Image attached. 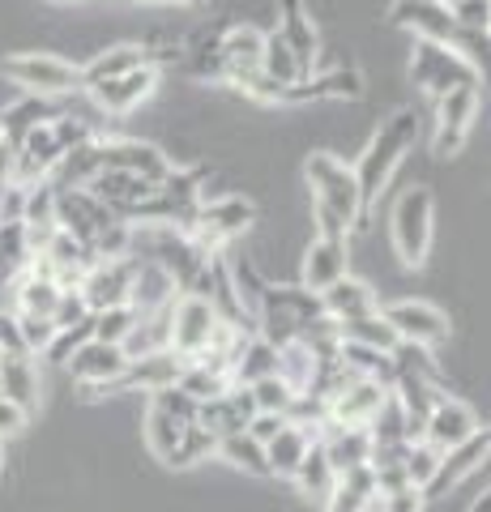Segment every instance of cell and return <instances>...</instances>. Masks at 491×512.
I'll use <instances>...</instances> for the list:
<instances>
[{"label": "cell", "instance_id": "obj_2", "mask_svg": "<svg viewBox=\"0 0 491 512\" xmlns=\"http://www.w3.org/2000/svg\"><path fill=\"white\" fill-rule=\"evenodd\" d=\"M316 316H325L321 295L304 291V286H274L269 282L265 295H261V308H257V316H252V333L278 350V346L295 342Z\"/></svg>", "mask_w": 491, "mask_h": 512}, {"label": "cell", "instance_id": "obj_37", "mask_svg": "<svg viewBox=\"0 0 491 512\" xmlns=\"http://www.w3.org/2000/svg\"><path fill=\"white\" fill-rule=\"evenodd\" d=\"M188 427H193V423H180L176 414H167L163 406H154V402L146 406V444H150V453L158 461H171V453L180 448Z\"/></svg>", "mask_w": 491, "mask_h": 512}, {"label": "cell", "instance_id": "obj_17", "mask_svg": "<svg viewBox=\"0 0 491 512\" xmlns=\"http://www.w3.org/2000/svg\"><path fill=\"white\" fill-rule=\"evenodd\" d=\"M487 448H491V436H487V427L483 431H474L470 440H462L457 448H449V453H440V466L432 474V483L423 487V500H440V495H449L457 483H462L466 474H474L487 461Z\"/></svg>", "mask_w": 491, "mask_h": 512}, {"label": "cell", "instance_id": "obj_34", "mask_svg": "<svg viewBox=\"0 0 491 512\" xmlns=\"http://www.w3.org/2000/svg\"><path fill=\"white\" fill-rule=\"evenodd\" d=\"M376 504V478H372V466H359L351 474L338 478L334 495L325 500L321 512H368Z\"/></svg>", "mask_w": 491, "mask_h": 512}, {"label": "cell", "instance_id": "obj_11", "mask_svg": "<svg viewBox=\"0 0 491 512\" xmlns=\"http://www.w3.org/2000/svg\"><path fill=\"white\" fill-rule=\"evenodd\" d=\"M385 316V325L398 333V342H415V346H440L449 342V312H440L436 303L427 299H402V303H389V308H380Z\"/></svg>", "mask_w": 491, "mask_h": 512}, {"label": "cell", "instance_id": "obj_58", "mask_svg": "<svg viewBox=\"0 0 491 512\" xmlns=\"http://www.w3.org/2000/svg\"><path fill=\"white\" fill-rule=\"evenodd\" d=\"M0 474H5V440H0Z\"/></svg>", "mask_w": 491, "mask_h": 512}, {"label": "cell", "instance_id": "obj_60", "mask_svg": "<svg viewBox=\"0 0 491 512\" xmlns=\"http://www.w3.org/2000/svg\"><path fill=\"white\" fill-rule=\"evenodd\" d=\"M56 5H82V0H56Z\"/></svg>", "mask_w": 491, "mask_h": 512}, {"label": "cell", "instance_id": "obj_30", "mask_svg": "<svg viewBox=\"0 0 491 512\" xmlns=\"http://www.w3.org/2000/svg\"><path fill=\"white\" fill-rule=\"evenodd\" d=\"M99 171H103V158H99V137H94V141H86V146L60 154V163L52 167V175H47V184H52L56 192L60 188H90V180Z\"/></svg>", "mask_w": 491, "mask_h": 512}, {"label": "cell", "instance_id": "obj_27", "mask_svg": "<svg viewBox=\"0 0 491 512\" xmlns=\"http://www.w3.org/2000/svg\"><path fill=\"white\" fill-rule=\"evenodd\" d=\"M278 39L291 47L295 60L304 64V69H312L316 64V47H321V39H316V22H312V13L304 9V0H282L278 5Z\"/></svg>", "mask_w": 491, "mask_h": 512}, {"label": "cell", "instance_id": "obj_18", "mask_svg": "<svg viewBox=\"0 0 491 512\" xmlns=\"http://www.w3.org/2000/svg\"><path fill=\"white\" fill-rule=\"evenodd\" d=\"M252 414H257V406H252V393L240 389V384H231V389L223 397H214V402H201L197 406V427H205L214 440H227V436H244Z\"/></svg>", "mask_w": 491, "mask_h": 512}, {"label": "cell", "instance_id": "obj_59", "mask_svg": "<svg viewBox=\"0 0 491 512\" xmlns=\"http://www.w3.org/2000/svg\"><path fill=\"white\" fill-rule=\"evenodd\" d=\"M440 5H445V9H453V5H462V0H440Z\"/></svg>", "mask_w": 491, "mask_h": 512}, {"label": "cell", "instance_id": "obj_24", "mask_svg": "<svg viewBox=\"0 0 491 512\" xmlns=\"http://www.w3.org/2000/svg\"><path fill=\"white\" fill-rule=\"evenodd\" d=\"M389 397V389H380V384L372 380H351L342 393L329 397V423H338V427H368L372 423V414L380 410V402Z\"/></svg>", "mask_w": 491, "mask_h": 512}, {"label": "cell", "instance_id": "obj_7", "mask_svg": "<svg viewBox=\"0 0 491 512\" xmlns=\"http://www.w3.org/2000/svg\"><path fill=\"white\" fill-rule=\"evenodd\" d=\"M410 82H415L427 99H445L449 90L479 86V69L466 64L462 56L445 43L415 39V56H410Z\"/></svg>", "mask_w": 491, "mask_h": 512}, {"label": "cell", "instance_id": "obj_8", "mask_svg": "<svg viewBox=\"0 0 491 512\" xmlns=\"http://www.w3.org/2000/svg\"><path fill=\"white\" fill-rule=\"evenodd\" d=\"M137 274V256H103L94 261L82 282H77V295L94 312H107V308H129V286Z\"/></svg>", "mask_w": 491, "mask_h": 512}, {"label": "cell", "instance_id": "obj_45", "mask_svg": "<svg viewBox=\"0 0 491 512\" xmlns=\"http://www.w3.org/2000/svg\"><path fill=\"white\" fill-rule=\"evenodd\" d=\"M248 393H252V406H257V414H282V419H287V410L295 402V393L278 376H265L257 384H248Z\"/></svg>", "mask_w": 491, "mask_h": 512}, {"label": "cell", "instance_id": "obj_52", "mask_svg": "<svg viewBox=\"0 0 491 512\" xmlns=\"http://www.w3.org/2000/svg\"><path fill=\"white\" fill-rule=\"evenodd\" d=\"M312 222H316V239H351V227L325 205H312Z\"/></svg>", "mask_w": 491, "mask_h": 512}, {"label": "cell", "instance_id": "obj_51", "mask_svg": "<svg viewBox=\"0 0 491 512\" xmlns=\"http://www.w3.org/2000/svg\"><path fill=\"white\" fill-rule=\"evenodd\" d=\"M376 504H380V512H423L427 500L415 487H398V491H380Z\"/></svg>", "mask_w": 491, "mask_h": 512}, {"label": "cell", "instance_id": "obj_48", "mask_svg": "<svg viewBox=\"0 0 491 512\" xmlns=\"http://www.w3.org/2000/svg\"><path fill=\"white\" fill-rule=\"evenodd\" d=\"M82 342H90V320H86V325H73V329H56L52 346L43 350V359L56 363V367H65V363L73 359V350L82 346Z\"/></svg>", "mask_w": 491, "mask_h": 512}, {"label": "cell", "instance_id": "obj_19", "mask_svg": "<svg viewBox=\"0 0 491 512\" xmlns=\"http://www.w3.org/2000/svg\"><path fill=\"white\" fill-rule=\"evenodd\" d=\"M261 43L265 35L257 26H248V22H235L227 26L223 35H218V60H223V82L231 86H240L248 73H257L261 69Z\"/></svg>", "mask_w": 491, "mask_h": 512}, {"label": "cell", "instance_id": "obj_21", "mask_svg": "<svg viewBox=\"0 0 491 512\" xmlns=\"http://www.w3.org/2000/svg\"><path fill=\"white\" fill-rule=\"evenodd\" d=\"M316 444H321V453L325 461L334 466V474H351L359 466H368L372 461V440H368V427H338V423H329L316 431Z\"/></svg>", "mask_w": 491, "mask_h": 512}, {"label": "cell", "instance_id": "obj_49", "mask_svg": "<svg viewBox=\"0 0 491 512\" xmlns=\"http://www.w3.org/2000/svg\"><path fill=\"white\" fill-rule=\"evenodd\" d=\"M90 320V308L82 303V295L77 291H60V303H56V312H52V325L56 329H73V325H86Z\"/></svg>", "mask_w": 491, "mask_h": 512}, {"label": "cell", "instance_id": "obj_13", "mask_svg": "<svg viewBox=\"0 0 491 512\" xmlns=\"http://www.w3.org/2000/svg\"><path fill=\"white\" fill-rule=\"evenodd\" d=\"M124 367H129V355H124L120 346H107V342H82L73 350V359L65 363V372L77 380V384H86L90 393H103V389H116L120 376H124Z\"/></svg>", "mask_w": 491, "mask_h": 512}, {"label": "cell", "instance_id": "obj_55", "mask_svg": "<svg viewBox=\"0 0 491 512\" xmlns=\"http://www.w3.org/2000/svg\"><path fill=\"white\" fill-rule=\"evenodd\" d=\"M0 350H5V355H22V338H18V320H13V312L9 316L0 312Z\"/></svg>", "mask_w": 491, "mask_h": 512}, {"label": "cell", "instance_id": "obj_61", "mask_svg": "<svg viewBox=\"0 0 491 512\" xmlns=\"http://www.w3.org/2000/svg\"><path fill=\"white\" fill-rule=\"evenodd\" d=\"M0 363H5V350H0Z\"/></svg>", "mask_w": 491, "mask_h": 512}, {"label": "cell", "instance_id": "obj_28", "mask_svg": "<svg viewBox=\"0 0 491 512\" xmlns=\"http://www.w3.org/2000/svg\"><path fill=\"white\" fill-rule=\"evenodd\" d=\"M176 282L167 278V269L163 265H154V261H137V274H133V286H129V308L137 316H154V312H163L176 303Z\"/></svg>", "mask_w": 491, "mask_h": 512}, {"label": "cell", "instance_id": "obj_43", "mask_svg": "<svg viewBox=\"0 0 491 512\" xmlns=\"http://www.w3.org/2000/svg\"><path fill=\"white\" fill-rule=\"evenodd\" d=\"M137 325V312L133 308H107V312H94L90 316V338L94 342H107V346H124V338L133 333Z\"/></svg>", "mask_w": 491, "mask_h": 512}, {"label": "cell", "instance_id": "obj_9", "mask_svg": "<svg viewBox=\"0 0 491 512\" xmlns=\"http://www.w3.org/2000/svg\"><path fill=\"white\" fill-rule=\"evenodd\" d=\"M218 325H223V320H218V312L205 299L176 295V303H171V350H176L184 363L201 359L205 350H210Z\"/></svg>", "mask_w": 491, "mask_h": 512}, {"label": "cell", "instance_id": "obj_4", "mask_svg": "<svg viewBox=\"0 0 491 512\" xmlns=\"http://www.w3.org/2000/svg\"><path fill=\"white\" fill-rule=\"evenodd\" d=\"M304 180L312 188V205L334 210L346 227H363V210H359V184L355 171L329 150H312L304 158Z\"/></svg>", "mask_w": 491, "mask_h": 512}, {"label": "cell", "instance_id": "obj_35", "mask_svg": "<svg viewBox=\"0 0 491 512\" xmlns=\"http://www.w3.org/2000/svg\"><path fill=\"white\" fill-rule=\"evenodd\" d=\"M60 291H65V286H56L52 278H43V274H35V269L26 265L22 278H18V286H13V299H18V312L52 320L56 303H60Z\"/></svg>", "mask_w": 491, "mask_h": 512}, {"label": "cell", "instance_id": "obj_41", "mask_svg": "<svg viewBox=\"0 0 491 512\" xmlns=\"http://www.w3.org/2000/svg\"><path fill=\"white\" fill-rule=\"evenodd\" d=\"M30 265L22 222H0V282H13Z\"/></svg>", "mask_w": 491, "mask_h": 512}, {"label": "cell", "instance_id": "obj_23", "mask_svg": "<svg viewBox=\"0 0 491 512\" xmlns=\"http://www.w3.org/2000/svg\"><path fill=\"white\" fill-rule=\"evenodd\" d=\"M0 397H9L13 406H22L26 414H35L43 402V372L35 355H5L0 363Z\"/></svg>", "mask_w": 491, "mask_h": 512}, {"label": "cell", "instance_id": "obj_42", "mask_svg": "<svg viewBox=\"0 0 491 512\" xmlns=\"http://www.w3.org/2000/svg\"><path fill=\"white\" fill-rule=\"evenodd\" d=\"M214 453H223L235 470H244V474H257V478H269V466H265V448L252 440V436H227V440H218Z\"/></svg>", "mask_w": 491, "mask_h": 512}, {"label": "cell", "instance_id": "obj_50", "mask_svg": "<svg viewBox=\"0 0 491 512\" xmlns=\"http://www.w3.org/2000/svg\"><path fill=\"white\" fill-rule=\"evenodd\" d=\"M453 22L462 30H487L491 22V0H462V5H453Z\"/></svg>", "mask_w": 491, "mask_h": 512}, {"label": "cell", "instance_id": "obj_5", "mask_svg": "<svg viewBox=\"0 0 491 512\" xmlns=\"http://www.w3.org/2000/svg\"><path fill=\"white\" fill-rule=\"evenodd\" d=\"M252 222H257V205L240 192H227V197H214V201H201L193 222H188V239L205 252V256H223V248L231 239H240Z\"/></svg>", "mask_w": 491, "mask_h": 512}, {"label": "cell", "instance_id": "obj_40", "mask_svg": "<svg viewBox=\"0 0 491 512\" xmlns=\"http://www.w3.org/2000/svg\"><path fill=\"white\" fill-rule=\"evenodd\" d=\"M389 363H393V376H415V380H427V384H440V363L427 346L398 342L389 350Z\"/></svg>", "mask_w": 491, "mask_h": 512}, {"label": "cell", "instance_id": "obj_12", "mask_svg": "<svg viewBox=\"0 0 491 512\" xmlns=\"http://www.w3.org/2000/svg\"><path fill=\"white\" fill-rule=\"evenodd\" d=\"M474 116H479V86H462L449 90L445 99H436V158H453L462 154Z\"/></svg>", "mask_w": 491, "mask_h": 512}, {"label": "cell", "instance_id": "obj_54", "mask_svg": "<svg viewBox=\"0 0 491 512\" xmlns=\"http://www.w3.org/2000/svg\"><path fill=\"white\" fill-rule=\"evenodd\" d=\"M282 427H287V419H282V414H252V423H248V431H244V436H252V440H257V444L265 448L269 440L278 436Z\"/></svg>", "mask_w": 491, "mask_h": 512}, {"label": "cell", "instance_id": "obj_16", "mask_svg": "<svg viewBox=\"0 0 491 512\" xmlns=\"http://www.w3.org/2000/svg\"><path fill=\"white\" fill-rule=\"evenodd\" d=\"M389 26L415 30V39L445 43V47H449L453 35H457L453 13L440 5V0H393V5H389Z\"/></svg>", "mask_w": 491, "mask_h": 512}, {"label": "cell", "instance_id": "obj_15", "mask_svg": "<svg viewBox=\"0 0 491 512\" xmlns=\"http://www.w3.org/2000/svg\"><path fill=\"white\" fill-rule=\"evenodd\" d=\"M158 86V69L154 64H141V69L133 73H124V77H112V82H99V86H90V103L103 111V116H129L133 107H141L154 94Z\"/></svg>", "mask_w": 491, "mask_h": 512}, {"label": "cell", "instance_id": "obj_32", "mask_svg": "<svg viewBox=\"0 0 491 512\" xmlns=\"http://www.w3.org/2000/svg\"><path fill=\"white\" fill-rule=\"evenodd\" d=\"M308 448H312V436L304 427H282L274 440L265 444V466H269V478H295V470H299V461L308 457Z\"/></svg>", "mask_w": 491, "mask_h": 512}, {"label": "cell", "instance_id": "obj_20", "mask_svg": "<svg viewBox=\"0 0 491 512\" xmlns=\"http://www.w3.org/2000/svg\"><path fill=\"white\" fill-rule=\"evenodd\" d=\"M346 274H351V244L346 239H312L304 248V282H299L304 291L321 295Z\"/></svg>", "mask_w": 491, "mask_h": 512}, {"label": "cell", "instance_id": "obj_6", "mask_svg": "<svg viewBox=\"0 0 491 512\" xmlns=\"http://www.w3.org/2000/svg\"><path fill=\"white\" fill-rule=\"evenodd\" d=\"M389 235H393V252H398L402 265L419 269L427 261V248H432V188L410 184L402 192L389 218Z\"/></svg>", "mask_w": 491, "mask_h": 512}, {"label": "cell", "instance_id": "obj_39", "mask_svg": "<svg viewBox=\"0 0 491 512\" xmlns=\"http://www.w3.org/2000/svg\"><path fill=\"white\" fill-rule=\"evenodd\" d=\"M338 338L342 342H355V346H368V350H380V355H389V350L398 346V333L385 325V316H380V312L359 316V320H346V325H338Z\"/></svg>", "mask_w": 491, "mask_h": 512}, {"label": "cell", "instance_id": "obj_53", "mask_svg": "<svg viewBox=\"0 0 491 512\" xmlns=\"http://www.w3.org/2000/svg\"><path fill=\"white\" fill-rule=\"evenodd\" d=\"M30 423V414L22 406H13L9 397H0V440H13V436H22Z\"/></svg>", "mask_w": 491, "mask_h": 512}, {"label": "cell", "instance_id": "obj_25", "mask_svg": "<svg viewBox=\"0 0 491 512\" xmlns=\"http://www.w3.org/2000/svg\"><path fill=\"white\" fill-rule=\"evenodd\" d=\"M321 312L334 320V325H346V320H359V316H372L380 312V303H376V291H372V282H363V278H338L329 291H321Z\"/></svg>", "mask_w": 491, "mask_h": 512}, {"label": "cell", "instance_id": "obj_31", "mask_svg": "<svg viewBox=\"0 0 491 512\" xmlns=\"http://www.w3.org/2000/svg\"><path fill=\"white\" fill-rule=\"evenodd\" d=\"M265 376H278V350L252 333V338H244V346L235 350V359H231V384L248 389V384H257Z\"/></svg>", "mask_w": 491, "mask_h": 512}, {"label": "cell", "instance_id": "obj_3", "mask_svg": "<svg viewBox=\"0 0 491 512\" xmlns=\"http://www.w3.org/2000/svg\"><path fill=\"white\" fill-rule=\"evenodd\" d=\"M0 77L13 82L22 94H35V99H69V94H82V64H73L56 52H13L0 60Z\"/></svg>", "mask_w": 491, "mask_h": 512}, {"label": "cell", "instance_id": "obj_38", "mask_svg": "<svg viewBox=\"0 0 491 512\" xmlns=\"http://www.w3.org/2000/svg\"><path fill=\"white\" fill-rule=\"evenodd\" d=\"M316 363H321V359H316L299 338L287 342V346H278V380L287 384L291 393H308V384L316 376Z\"/></svg>", "mask_w": 491, "mask_h": 512}, {"label": "cell", "instance_id": "obj_33", "mask_svg": "<svg viewBox=\"0 0 491 512\" xmlns=\"http://www.w3.org/2000/svg\"><path fill=\"white\" fill-rule=\"evenodd\" d=\"M261 73L282 90H291V86H299V82H308L312 77V69H304V64L295 60L291 47L278 39V30H269L265 43H261Z\"/></svg>", "mask_w": 491, "mask_h": 512}, {"label": "cell", "instance_id": "obj_26", "mask_svg": "<svg viewBox=\"0 0 491 512\" xmlns=\"http://www.w3.org/2000/svg\"><path fill=\"white\" fill-rule=\"evenodd\" d=\"M56 116H60V103L35 99V94H22L18 103H9L5 111H0V141H5L9 150H18L39 124H52Z\"/></svg>", "mask_w": 491, "mask_h": 512}, {"label": "cell", "instance_id": "obj_56", "mask_svg": "<svg viewBox=\"0 0 491 512\" xmlns=\"http://www.w3.org/2000/svg\"><path fill=\"white\" fill-rule=\"evenodd\" d=\"M470 512H491V495L483 491V495H479V500H474V504H470Z\"/></svg>", "mask_w": 491, "mask_h": 512}, {"label": "cell", "instance_id": "obj_46", "mask_svg": "<svg viewBox=\"0 0 491 512\" xmlns=\"http://www.w3.org/2000/svg\"><path fill=\"white\" fill-rule=\"evenodd\" d=\"M13 320H18V338H22V350L26 355H43L47 346H52L56 338V325L47 316H26V312H13Z\"/></svg>", "mask_w": 491, "mask_h": 512}, {"label": "cell", "instance_id": "obj_22", "mask_svg": "<svg viewBox=\"0 0 491 512\" xmlns=\"http://www.w3.org/2000/svg\"><path fill=\"white\" fill-rule=\"evenodd\" d=\"M180 372H184V359L176 355V350H154V355L129 359V367H124V376H120L116 389H129V393H163V389H176Z\"/></svg>", "mask_w": 491, "mask_h": 512}, {"label": "cell", "instance_id": "obj_14", "mask_svg": "<svg viewBox=\"0 0 491 512\" xmlns=\"http://www.w3.org/2000/svg\"><path fill=\"white\" fill-rule=\"evenodd\" d=\"M474 431H483L479 414H474L462 397H445V393H440L432 414H427V423H423V444H432L436 453H449V448L470 440Z\"/></svg>", "mask_w": 491, "mask_h": 512}, {"label": "cell", "instance_id": "obj_47", "mask_svg": "<svg viewBox=\"0 0 491 512\" xmlns=\"http://www.w3.org/2000/svg\"><path fill=\"white\" fill-rule=\"evenodd\" d=\"M214 448H218V440H214L205 427H197V423H193V427L184 431V440H180L176 453H171L167 466H193V461H205V457H210Z\"/></svg>", "mask_w": 491, "mask_h": 512}, {"label": "cell", "instance_id": "obj_44", "mask_svg": "<svg viewBox=\"0 0 491 512\" xmlns=\"http://www.w3.org/2000/svg\"><path fill=\"white\" fill-rule=\"evenodd\" d=\"M436 466H440V453H436L432 444H423V440L406 444V453H402V470H406V483L415 487V491H423L427 483H432Z\"/></svg>", "mask_w": 491, "mask_h": 512}, {"label": "cell", "instance_id": "obj_10", "mask_svg": "<svg viewBox=\"0 0 491 512\" xmlns=\"http://www.w3.org/2000/svg\"><path fill=\"white\" fill-rule=\"evenodd\" d=\"M99 158L107 171H129L146 184H163L167 171L176 167L163 146L141 141V137H99Z\"/></svg>", "mask_w": 491, "mask_h": 512}, {"label": "cell", "instance_id": "obj_36", "mask_svg": "<svg viewBox=\"0 0 491 512\" xmlns=\"http://www.w3.org/2000/svg\"><path fill=\"white\" fill-rule=\"evenodd\" d=\"M295 483H299V491H304L308 500H316V508H325V500H329V495H334V487H338V474H334V466L325 461V453H321V444H316V440H312V448H308V457L299 461Z\"/></svg>", "mask_w": 491, "mask_h": 512}, {"label": "cell", "instance_id": "obj_57", "mask_svg": "<svg viewBox=\"0 0 491 512\" xmlns=\"http://www.w3.org/2000/svg\"><path fill=\"white\" fill-rule=\"evenodd\" d=\"M163 5H171V9H193V5H201V0H163Z\"/></svg>", "mask_w": 491, "mask_h": 512}, {"label": "cell", "instance_id": "obj_1", "mask_svg": "<svg viewBox=\"0 0 491 512\" xmlns=\"http://www.w3.org/2000/svg\"><path fill=\"white\" fill-rule=\"evenodd\" d=\"M419 141V111L415 107H398L393 116L380 120V128L372 133V141L363 146V154L355 158V184H359V210H363V222H368L372 205L380 201V192L389 188L393 171L398 163L410 154V146Z\"/></svg>", "mask_w": 491, "mask_h": 512}, {"label": "cell", "instance_id": "obj_29", "mask_svg": "<svg viewBox=\"0 0 491 512\" xmlns=\"http://www.w3.org/2000/svg\"><path fill=\"white\" fill-rule=\"evenodd\" d=\"M141 64H150L146 43H116V47H103V52H94V60L82 69V90L99 86V82H112V77H124V73L141 69Z\"/></svg>", "mask_w": 491, "mask_h": 512}]
</instances>
